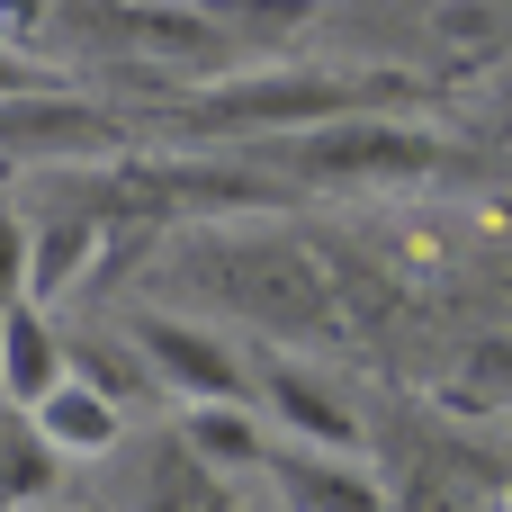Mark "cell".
Listing matches in <instances>:
<instances>
[{"label": "cell", "instance_id": "obj_15", "mask_svg": "<svg viewBox=\"0 0 512 512\" xmlns=\"http://www.w3.org/2000/svg\"><path fill=\"white\" fill-rule=\"evenodd\" d=\"M18 306H36V216L9 198L0 207V315H18Z\"/></svg>", "mask_w": 512, "mask_h": 512}, {"label": "cell", "instance_id": "obj_14", "mask_svg": "<svg viewBox=\"0 0 512 512\" xmlns=\"http://www.w3.org/2000/svg\"><path fill=\"white\" fill-rule=\"evenodd\" d=\"M63 450L36 432V414H18V405H0V512H36L63 495Z\"/></svg>", "mask_w": 512, "mask_h": 512}, {"label": "cell", "instance_id": "obj_10", "mask_svg": "<svg viewBox=\"0 0 512 512\" xmlns=\"http://www.w3.org/2000/svg\"><path fill=\"white\" fill-rule=\"evenodd\" d=\"M108 243H117V225H99V216H36V306L108 288Z\"/></svg>", "mask_w": 512, "mask_h": 512}, {"label": "cell", "instance_id": "obj_9", "mask_svg": "<svg viewBox=\"0 0 512 512\" xmlns=\"http://www.w3.org/2000/svg\"><path fill=\"white\" fill-rule=\"evenodd\" d=\"M63 378H72V342H63V324H54L45 306L0 315V405L36 414V405H45Z\"/></svg>", "mask_w": 512, "mask_h": 512}, {"label": "cell", "instance_id": "obj_5", "mask_svg": "<svg viewBox=\"0 0 512 512\" xmlns=\"http://www.w3.org/2000/svg\"><path fill=\"white\" fill-rule=\"evenodd\" d=\"M126 333H135L144 369L162 378V396H171L180 414H189V405H261V378H252V360H243L225 333H207L198 315L135 306V315H126Z\"/></svg>", "mask_w": 512, "mask_h": 512}, {"label": "cell", "instance_id": "obj_7", "mask_svg": "<svg viewBox=\"0 0 512 512\" xmlns=\"http://www.w3.org/2000/svg\"><path fill=\"white\" fill-rule=\"evenodd\" d=\"M252 378H261V414L279 423V441H297V450H333V459L360 450V405H351V387H342L333 369H315L306 351L261 342V351H252Z\"/></svg>", "mask_w": 512, "mask_h": 512}, {"label": "cell", "instance_id": "obj_20", "mask_svg": "<svg viewBox=\"0 0 512 512\" xmlns=\"http://www.w3.org/2000/svg\"><path fill=\"white\" fill-rule=\"evenodd\" d=\"M261 512H279V504H270V495H261Z\"/></svg>", "mask_w": 512, "mask_h": 512}, {"label": "cell", "instance_id": "obj_19", "mask_svg": "<svg viewBox=\"0 0 512 512\" xmlns=\"http://www.w3.org/2000/svg\"><path fill=\"white\" fill-rule=\"evenodd\" d=\"M495 135H504V153H512V117H504V126H495Z\"/></svg>", "mask_w": 512, "mask_h": 512}, {"label": "cell", "instance_id": "obj_13", "mask_svg": "<svg viewBox=\"0 0 512 512\" xmlns=\"http://www.w3.org/2000/svg\"><path fill=\"white\" fill-rule=\"evenodd\" d=\"M63 342H72V378H81V387H99L108 405H126V414L162 405V378L144 369V351H135V333H126V324H117V333H90V324H72Z\"/></svg>", "mask_w": 512, "mask_h": 512}, {"label": "cell", "instance_id": "obj_12", "mask_svg": "<svg viewBox=\"0 0 512 512\" xmlns=\"http://www.w3.org/2000/svg\"><path fill=\"white\" fill-rule=\"evenodd\" d=\"M126 423H135V414H126V405H108V396H99V387H81V378H63V387L36 405V432H45L72 468H108V459L126 450Z\"/></svg>", "mask_w": 512, "mask_h": 512}, {"label": "cell", "instance_id": "obj_1", "mask_svg": "<svg viewBox=\"0 0 512 512\" xmlns=\"http://www.w3.org/2000/svg\"><path fill=\"white\" fill-rule=\"evenodd\" d=\"M423 90V72H351V63H252V72H225L171 108H153L162 135L180 144H288V135H315V126H342V117H396L405 99Z\"/></svg>", "mask_w": 512, "mask_h": 512}, {"label": "cell", "instance_id": "obj_8", "mask_svg": "<svg viewBox=\"0 0 512 512\" xmlns=\"http://www.w3.org/2000/svg\"><path fill=\"white\" fill-rule=\"evenodd\" d=\"M261 495L279 512H387V486H378L369 468H351V459H333V450H297V441L270 450Z\"/></svg>", "mask_w": 512, "mask_h": 512}, {"label": "cell", "instance_id": "obj_6", "mask_svg": "<svg viewBox=\"0 0 512 512\" xmlns=\"http://www.w3.org/2000/svg\"><path fill=\"white\" fill-rule=\"evenodd\" d=\"M108 495H117V512H261L234 477H216V468L180 441V423L135 432V441L108 459Z\"/></svg>", "mask_w": 512, "mask_h": 512}, {"label": "cell", "instance_id": "obj_11", "mask_svg": "<svg viewBox=\"0 0 512 512\" xmlns=\"http://www.w3.org/2000/svg\"><path fill=\"white\" fill-rule=\"evenodd\" d=\"M171 423H180V441H189L216 477H234V486H261V468H270V450H279V432H270L261 405H189V414H171Z\"/></svg>", "mask_w": 512, "mask_h": 512}, {"label": "cell", "instance_id": "obj_17", "mask_svg": "<svg viewBox=\"0 0 512 512\" xmlns=\"http://www.w3.org/2000/svg\"><path fill=\"white\" fill-rule=\"evenodd\" d=\"M486 279H495V297H504V315H512V243L495 252V261H486Z\"/></svg>", "mask_w": 512, "mask_h": 512}, {"label": "cell", "instance_id": "obj_16", "mask_svg": "<svg viewBox=\"0 0 512 512\" xmlns=\"http://www.w3.org/2000/svg\"><path fill=\"white\" fill-rule=\"evenodd\" d=\"M54 72L36 63V54H18V45H0V99H18V90H45Z\"/></svg>", "mask_w": 512, "mask_h": 512}, {"label": "cell", "instance_id": "obj_4", "mask_svg": "<svg viewBox=\"0 0 512 512\" xmlns=\"http://www.w3.org/2000/svg\"><path fill=\"white\" fill-rule=\"evenodd\" d=\"M441 162H450V144L405 117H342V126L279 144V171L297 189H405V180H432Z\"/></svg>", "mask_w": 512, "mask_h": 512}, {"label": "cell", "instance_id": "obj_2", "mask_svg": "<svg viewBox=\"0 0 512 512\" xmlns=\"http://www.w3.org/2000/svg\"><path fill=\"white\" fill-rule=\"evenodd\" d=\"M162 270L189 279L207 306H225L234 324H252L279 351H306V342L342 333V297L324 279V252L288 243L279 225H189L162 252Z\"/></svg>", "mask_w": 512, "mask_h": 512}, {"label": "cell", "instance_id": "obj_3", "mask_svg": "<svg viewBox=\"0 0 512 512\" xmlns=\"http://www.w3.org/2000/svg\"><path fill=\"white\" fill-rule=\"evenodd\" d=\"M135 153V117L99 90H63V72L45 90H18L0 99V162L18 180L36 171H99V162H126Z\"/></svg>", "mask_w": 512, "mask_h": 512}, {"label": "cell", "instance_id": "obj_18", "mask_svg": "<svg viewBox=\"0 0 512 512\" xmlns=\"http://www.w3.org/2000/svg\"><path fill=\"white\" fill-rule=\"evenodd\" d=\"M9 198H18V171H9V162H0V207H9Z\"/></svg>", "mask_w": 512, "mask_h": 512}]
</instances>
